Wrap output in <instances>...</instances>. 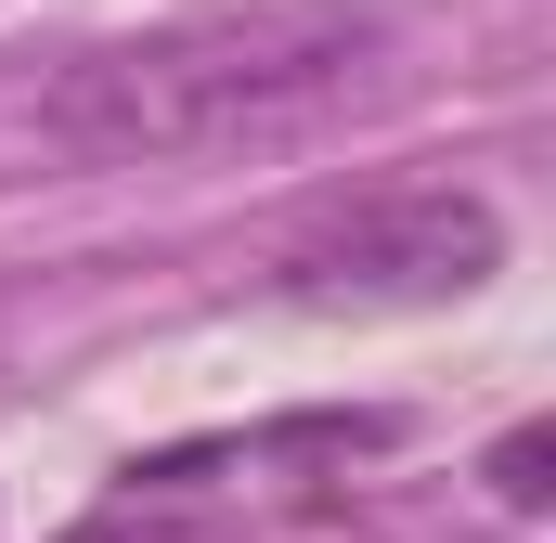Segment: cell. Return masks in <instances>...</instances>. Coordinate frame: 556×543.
I'll list each match as a JSON object with an SVG mask.
<instances>
[{
    "label": "cell",
    "instance_id": "2",
    "mask_svg": "<svg viewBox=\"0 0 556 543\" xmlns=\"http://www.w3.org/2000/svg\"><path fill=\"white\" fill-rule=\"evenodd\" d=\"M505 260V220L453 181H402V194H363L337 207L324 233H298L273 260V285L298 311H440L466 285H492Z\"/></svg>",
    "mask_w": 556,
    "mask_h": 543
},
{
    "label": "cell",
    "instance_id": "4",
    "mask_svg": "<svg viewBox=\"0 0 556 543\" xmlns=\"http://www.w3.org/2000/svg\"><path fill=\"white\" fill-rule=\"evenodd\" d=\"M65 543H142V531H130V518H91V531H65Z\"/></svg>",
    "mask_w": 556,
    "mask_h": 543
},
{
    "label": "cell",
    "instance_id": "1",
    "mask_svg": "<svg viewBox=\"0 0 556 543\" xmlns=\"http://www.w3.org/2000/svg\"><path fill=\"white\" fill-rule=\"evenodd\" d=\"M363 65H376V13H350V0H207V13L78 52L52 78L39 130L91 168H155V155L285 130L324 91H350Z\"/></svg>",
    "mask_w": 556,
    "mask_h": 543
},
{
    "label": "cell",
    "instance_id": "3",
    "mask_svg": "<svg viewBox=\"0 0 556 543\" xmlns=\"http://www.w3.org/2000/svg\"><path fill=\"white\" fill-rule=\"evenodd\" d=\"M544 466H556V440H544V427L492 440V505H505V518H531V505H544Z\"/></svg>",
    "mask_w": 556,
    "mask_h": 543
}]
</instances>
